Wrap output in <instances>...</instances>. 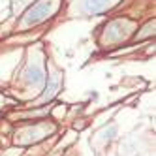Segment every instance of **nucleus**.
<instances>
[{"instance_id":"f257e3e1","label":"nucleus","mask_w":156,"mask_h":156,"mask_svg":"<svg viewBox=\"0 0 156 156\" xmlns=\"http://www.w3.org/2000/svg\"><path fill=\"white\" fill-rule=\"evenodd\" d=\"M57 8H58L57 0H41L40 4H36L34 8L28 9V13L25 17V23L27 25H36V23H40V21L51 17L55 12H57Z\"/></svg>"},{"instance_id":"7ed1b4c3","label":"nucleus","mask_w":156,"mask_h":156,"mask_svg":"<svg viewBox=\"0 0 156 156\" xmlns=\"http://www.w3.org/2000/svg\"><path fill=\"white\" fill-rule=\"evenodd\" d=\"M27 81L32 83V85H38L43 81V72L41 68H38V66H30V68L27 70Z\"/></svg>"},{"instance_id":"f03ea898","label":"nucleus","mask_w":156,"mask_h":156,"mask_svg":"<svg viewBox=\"0 0 156 156\" xmlns=\"http://www.w3.org/2000/svg\"><path fill=\"white\" fill-rule=\"evenodd\" d=\"M113 4V0H85V12L87 13H102Z\"/></svg>"},{"instance_id":"20e7f679","label":"nucleus","mask_w":156,"mask_h":156,"mask_svg":"<svg viewBox=\"0 0 156 156\" xmlns=\"http://www.w3.org/2000/svg\"><path fill=\"white\" fill-rule=\"evenodd\" d=\"M58 87H60L58 77H53V79H51V83H49V85H47V88H45V92L41 94V102H47V100H51L55 94L58 92Z\"/></svg>"}]
</instances>
